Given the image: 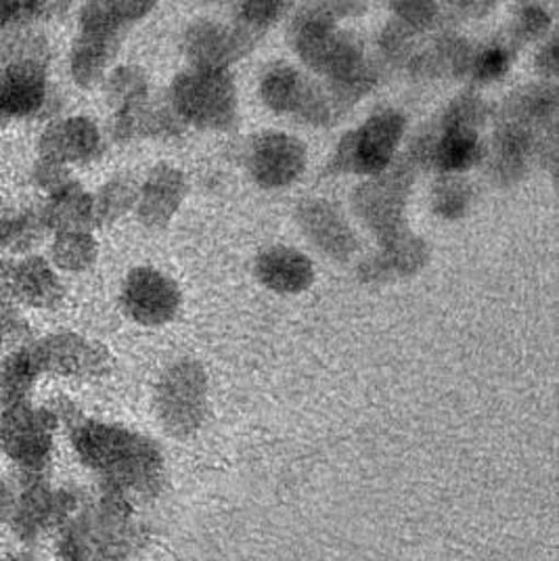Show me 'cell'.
Instances as JSON below:
<instances>
[{
	"label": "cell",
	"mask_w": 559,
	"mask_h": 561,
	"mask_svg": "<svg viewBox=\"0 0 559 561\" xmlns=\"http://www.w3.org/2000/svg\"><path fill=\"white\" fill-rule=\"evenodd\" d=\"M101 149V130L91 117H66L43 130L38 139V160L68 168V164L91 162Z\"/></svg>",
	"instance_id": "cell-18"
},
{
	"label": "cell",
	"mask_w": 559,
	"mask_h": 561,
	"mask_svg": "<svg viewBox=\"0 0 559 561\" xmlns=\"http://www.w3.org/2000/svg\"><path fill=\"white\" fill-rule=\"evenodd\" d=\"M172 110L197 128L227 130L237 122V93L227 70H193L172 84Z\"/></svg>",
	"instance_id": "cell-5"
},
{
	"label": "cell",
	"mask_w": 559,
	"mask_h": 561,
	"mask_svg": "<svg viewBox=\"0 0 559 561\" xmlns=\"http://www.w3.org/2000/svg\"><path fill=\"white\" fill-rule=\"evenodd\" d=\"M0 561H30L27 558H24V556H11V558H4V560Z\"/></svg>",
	"instance_id": "cell-38"
},
{
	"label": "cell",
	"mask_w": 559,
	"mask_h": 561,
	"mask_svg": "<svg viewBox=\"0 0 559 561\" xmlns=\"http://www.w3.org/2000/svg\"><path fill=\"white\" fill-rule=\"evenodd\" d=\"M505 119L522 122L536 130H554L558 114V91L549 84H535L515 91L505 103Z\"/></svg>",
	"instance_id": "cell-24"
},
{
	"label": "cell",
	"mask_w": 559,
	"mask_h": 561,
	"mask_svg": "<svg viewBox=\"0 0 559 561\" xmlns=\"http://www.w3.org/2000/svg\"><path fill=\"white\" fill-rule=\"evenodd\" d=\"M66 289L47 260L38 256L0 262V298L36 310L61 305Z\"/></svg>",
	"instance_id": "cell-12"
},
{
	"label": "cell",
	"mask_w": 559,
	"mask_h": 561,
	"mask_svg": "<svg viewBox=\"0 0 559 561\" xmlns=\"http://www.w3.org/2000/svg\"><path fill=\"white\" fill-rule=\"evenodd\" d=\"M47 61L15 59L0 68V126L34 116L47 101Z\"/></svg>",
	"instance_id": "cell-14"
},
{
	"label": "cell",
	"mask_w": 559,
	"mask_h": 561,
	"mask_svg": "<svg viewBox=\"0 0 559 561\" xmlns=\"http://www.w3.org/2000/svg\"><path fill=\"white\" fill-rule=\"evenodd\" d=\"M185 195V174L172 165H156L140 188V222L149 229H162L181 208Z\"/></svg>",
	"instance_id": "cell-20"
},
{
	"label": "cell",
	"mask_w": 559,
	"mask_h": 561,
	"mask_svg": "<svg viewBox=\"0 0 559 561\" xmlns=\"http://www.w3.org/2000/svg\"><path fill=\"white\" fill-rule=\"evenodd\" d=\"M289 9V2L277 0H250L237 4L235 25L260 36L269 25L277 24L281 15Z\"/></svg>",
	"instance_id": "cell-32"
},
{
	"label": "cell",
	"mask_w": 559,
	"mask_h": 561,
	"mask_svg": "<svg viewBox=\"0 0 559 561\" xmlns=\"http://www.w3.org/2000/svg\"><path fill=\"white\" fill-rule=\"evenodd\" d=\"M258 279L277 294H300L315 279L308 257L292 248H271L256 260Z\"/></svg>",
	"instance_id": "cell-21"
},
{
	"label": "cell",
	"mask_w": 559,
	"mask_h": 561,
	"mask_svg": "<svg viewBox=\"0 0 559 561\" xmlns=\"http://www.w3.org/2000/svg\"><path fill=\"white\" fill-rule=\"evenodd\" d=\"M425 262H427L425 241H421L415 234L404 229L402 233L381 241V254L367 260L361 266V275L363 279L372 280L388 279L390 275L409 277L418 273Z\"/></svg>",
	"instance_id": "cell-22"
},
{
	"label": "cell",
	"mask_w": 559,
	"mask_h": 561,
	"mask_svg": "<svg viewBox=\"0 0 559 561\" xmlns=\"http://www.w3.org/2000/svg\"><path fill=\"white\" fill-rule=\"evenodd\" d=\"M71 443L84 466L94 469L105 492L133 503L139 496H156L163 484V457L149 438L119 425L80 421Z\"/></svg>",
	"instance_id": "cell-2"
},
{
	"label": "cell",
	"mask_w": 559,
	"mask_h": 561,
	"mask_svg": "<svg viewBox=\"0 0 559 561\" xmlns=\"http://www.w3.org/2000/svg\"><path fill=\"white\" fill-rule=\"evenodd\" d=\"M308 84L310 82L304 78L300 71L294 70L292 66L281 64L264 73L262 84H260V94L273 112L298 114L306 91H308Z\"/></svg>",
	"instance_id": "cell-26"
},
{
	"label": "cell",
	"mask_w": 559,
	"mask_h": 561,
	"mask_svg": "<svg viewBox=\"0 0 559 561\" xmlns=\"http://www.w3.org/2000/svg\"><path fill=\"white\" fill-rule=\"evenodd\" d=\"M133 503L105 492L94 507L71 515L61 530L59 553L64 561H124L142 542Z\"/></svg>",
	"instance_id": "cell-3"
},
{
	"label": "cell",
	"mask_w": 559,
	"mask_h": 561,
	"mask_svg": "<svg viewBox=\"0 0 559 561\" xmlns=\"http://www.w3.org/2000/svg\"><path fill=\"white\" fill-rule=\"evenodd\" d=\"M158 413L168 434L193 436L206 420L208 377L197 360L174 363L158 383Z\"/></svg>",
	"instance_id": "cell-7"
},
{
	"label": "cell",
	"mask_w": 559,
	"mask_h": 561,
	"mask_svg": "<svg viewBox=\"0 0 559 561\" xmlns=\"http://www.w3.org/2000/svg\"><path fill=\"white\" fill-rule=\"evenodd\" d=\"M512 61V45L494 43V45H490V47L474 53L469 73H471V78L478 80V82H492V80H499L505 71L510 70Z\"/></svg>",
	"instance_id": "cell-33"
},
{
	"label": "cell",
	"mask_w": 559,
	"mask_h": 561,
	"mask_svg": "<svg viewBox=\"0 0 559 561\" xmlns=\"http://www.w3.org/2000/svg\"><path fill=\"white\" fill-rule=\"evenodd\" d=\"M99 256V245L87 231H61L50 245V262L66 273H84Z\"/></svg>",
	"instance_id": "cell-27"
},
{
	"label": "cell",
	"mask_w": 559,
	"mask_h": 561,
	"mask_svg": "<svg viewBox=\"0 0 559 561\" xmlns=\"http://www.w3.org/2000/svg\"><path fill=\"white\" fill-rule=\"evenodd\" d=\"M156 9L151 0H96L80 11V32L70 53V73L82 89H91L114 61L124 34Z\"/></svg>",
	"instance_id": "cell-4"
},
{
	"label": "cell",
	"mask_w": 559,
	"mask_h": 561,
	"mask_svg": "<svg viewBox=\"0 0 559 561\" xmlns=\"http://www.w3.org/2000/svg\"><path fill=\"white\" fill-rule=\"evenodd\" d=\"M27 328L24 321L11 310L0 306V351H18L24 346Z\"/></svg>",
	"instance_id": "cell-36"
},
{
	"label": "cell",
	"mask_w": 559,
	"mask_h": 561,
	"mask_svg": "<svg viewBox=\"0 0 559 561\" xmlns=\"http://www.w3.org/2000/svg\"><path fill=\"white\" fill-rule=\"evenodd\" d=\"M47 229L61 231H87L93 225V197L78 183H66L64 187L48 193V202L41 210Z\"/></svg>",
	"instance_id": "cell-23"
},
{
	"label": "cell",
	"mask_w": 559,
	"mask_h": 561,
	"mask_svg": "<svg viewBox=\"0 0 559 561\" xmlns=\"http://www.w3.org/2000/svg\"><path fill=\"white\" fill-rule=\"evenodd\" d=\"M558 38H551L545 48L536 57V68L543 71L547 78L558 76Z\"/></svg>",
	"instance_id": "cell-37"
},
{
	"label": "cell",
	"mask_w": 559,
	"mask_h": 561,
	"mask_svg": "<svg viewBox=\"0 0 559 561\" xmlns=\"http://www.w3.org/2000/svg\"><path fill=\"white\" fill-rule=\"evenodd\" d=\"M41 375H59L73 379H93L107 374L112 363L107 351L78 333H53L30 346Z\"/></svg>",
	"instance_id": "cell-10"
},
{
	"label": "cell",
	"mask_w": 559,
	"mask_h": 561,
	"mask_svg": "<svg viewBox=\"0 0 559 561\" xmlns=\"http://www.w3.org/2000/svg\"><path fill=\"white\" fill-rule=\"evenodd\" d=\"M137 193L130 181L114 179L93 197V225L110 227L133 208Z\"/></svg>",
	"instance_id": "cell-28"
},
{
	"label": "cell",
	"mask_w": 559,
	"mask_h": 561,
	"mask_svg": "<svg viewBox=\"0 0 559 561\" xmlns=\"http://www.w3.org/2000/svg\"><path fill=\"white\" fill-rule=\"evenodd\" d=\"M409 181L411 179L407 172H395L379 176L354 191V206L377 233L379 241H386L404 231L402 210L407 202Z\"/></svg>",
	"instance_id": "cell-17"
},
{
	"label": "cell",
	"mask_w": 559,
	"mask_h": 561,
	"mask_svg": "<svg viewBox=\"0 0 559 561\" xmlns=\"http://www.w3.org/2000/svg\"><path fill=\"white\" fill-rule=\"evenodd\" d=\"M404 133V116L395 110H384L369 117L358 130L349 133L333 160L331 170L356 172V174H381Z\"/></svg>",
	"instance_id": "cell-8"
},
{
	"label": "cell",
	"mask_w": 559,
	"mask_h": 561,
	"mask_svg": "<svg viewBox=\"0 0 559 561\" xmlns=\"http://www.w3.org/2000/svg\"><path fill=\"white\" fill-rule=\"evenodd\" d=\"M298 222L306 237L333 260H349L356 248V234L335 206L323 199L304 202L298 208Z\"/></svg>",
	"instance_id": "cell-19"
},
{
	"label": "cell",
	"mask_w": 559,
	"mask_h": 561,
	"mask_svg": "<svg viewBox=\"0 0 559 561\" xmlns=\"http://www.w3.org/2000/svg\"><path fill=\"white\" fill-rule=\"evenodd\" d=\"M41 377L30 346L7 352L0 360V404L2 409L30 402V394Z\"/></svg>",
	"instance_id": "cell-25"
},
{
	"label": "cell",
	"mask_w": 559,
	"mask_h": 561,
	"mask_svg": "<svg viewBox=\"0 0 559 561\" xmlns=\"http://www.w3.org/2000/svg\"><path fill=\"white\" fill-rule=\"evenodd\" d=\"M107 101L112 105V110H124L130 105H137L149 99V84L147 78L139 68H117L105 87Z\"/></svg>",
	"instance_id": "cell-29"
},
{
	"label": "cell",
	"mask_w": 559,
	"mask_h": 561,
	"mask_svg": "<svg viewBox=\"0 0 559 561\" xmlns=\"http://www.w3.org/2000/svg\"><path fill=\"white\" fill-rule=\"evenodd\" d=\"M549 24H551V18L545 9H540L536 4H524L517 11V18L513 22V45H524V43H533L536 38H540L547 32Z\"/></svg>",
	"instance_id": "cell-34"
},
{
	"label": "cell",
	"mask_w": 559,
	"mask_h": 561,
	"mask_svg": "<svg viewBox=\"0 0 559 561\" xmlns=\"http://www.w3.org/2000/svg\"><path fill=\"white\" fill-rule=\"evenodd\" d=\"M258 36L235 25L199 22L193 24L185 34L186 57L193 61L195 70H227L229 64L248 55Z\"/></svg>",
	"instance_id": "cell-16"
},
{
	"label": "cell",
	"mask_w": 559,
	"mask_h": 561,
	"mask_svg": "<svg viewBox=\"0 0 559 561\" xmlns=\"http://www.w3.org/2000/svg\"><path fill=\"white\" fill-rule=\"evenodd\" d=\"M55 427L57 413L47 407H7L0 415V446L25 476H43L53 457Z\"/></svg>",
	"instance_id": "cell-6"
},
{
	"label": "cell",
	"mask_w": 559,
	"mask_h": 561,
	"mask_svg": "<svg viewBox=\"0 0 559 561\" xmlns=\"http://www.w3.org/2000/svg\"><path fill=\"white\" fill-rule=\"evenodd\" d=\"M536 156H540V160H545L551 165V170H556V158H558L556 133L538 137L536 128H531L515 119H505L492 140L490 170L497 181H501L503 185H510L520 181L528 172Z\"/></svg>",
	"instance_id": "cell-9"
},
{
	"label": "cell",
	"mask_w": 559,
	"mask_h": 561,
	"mask_svg": "<svg viewBox=\"0 0 559 561\" xmlns=\"http://www.w3.org/2000/svg\"><path fill=\"white\" fill-rule=\"evenodd\" d=\"M122 305L139 325L158 328L174 319L181 306V291L176 283L160 271L140 266L130 271L124 280Z\"/></svg>",
	"instance_id": "cell-11"
},
{
	"label": "cell",
	"mask_w": 559,
	"mask_h": 561,
	"mask_svg": "<svg viewBox=\"0 0 559 561\" xmlns=\"http://www.w3.org/2000/svg\"><path fill=\"white\" fill-rule=\"evenodd\" d=\"M471 195H474V191L467 181L457 179V176H444L434 187L432 206H434V211L441 214L443 218L457 220L469 210Z\"/></svg>",
	"instance_id": "cell-31"
},
{
	"label": "cell",
	"mask_w": 559,
	"mask_h": 561,
	"mask_svg": "<svg viewBox=\"0 0 559 561\" xmlns=\"http://www.w3.org/2000/svg\"><path fill=\"white\" fill-rule=\"evenodd\" d=\"M248 162L258 185L266 188L287 187L303 176L306 147L303 140L285 133H262L252 142Z\"/></svg>",
	"instance_id": "cell-15"
},
{
	"label": "cell",
	"mask_w": 559,
	"mask_h": 561,
	"mask_svg": "<svg viewBox=\"0 0 559 561\" xmlns=\"http://www.w3.org/2000/svg\"><path fill=\"white\" fill-rule=\"evenodd\" d=\"M47 225L41 210H24L15 216H7V229L2 248L24 254L36 241L43 239Z\"/></svg>",
	"instance_id": "cell-30"
},
{
	"label": "cell",
	"mask_w": 559,
	"mask_h": 561,
	"mask_svg": "<svg viewBox=\"0 0 559 561\" xmlns=\"http://www.w3.org/2000/svg\"><path fill=\"white\" fill-rule=\"evenodd\" d=\"M361 9L352 2H326L304 9L289 27V38L308 68L329 78V94L344 114L373 89L377 73L361 41L338 30V20Z\"/></svg>",
	"instance_id": "cell-1"
},
{
	"label": "cell",
	"mask_w": 559,
	"mask_h": 561,
	"mask_svg": "<svg viewBox=\"0 0 559 561\" xmlns=\"http://www.w3.org/2000/svg\"><path fill=\"white\" fill-rule=\"evenodd\" d=\"M413 156L421 164L434 165L438 172L450 174L478 164L484 156V149L478 139V128L443 116L441 130L418 140Z\"/></svg>",
	"instance_id": "cell-13"
},
{
	"label": "cell",
	"mask_w": 559,
	"mask_h": 561,
	"mask_svg": "<svg viewBox=\"0 0 559 561\" xmlns=\"http://www.w3.org/2000/svg\"><path fill=\"white\" fill-rule=\"evenodd\" d=\"M398 22L409 25L415 32L436 27L441 18V7L436 2H392Z\"/></svg>",
	"instance_id": "cell-35"
}]
</instances>
